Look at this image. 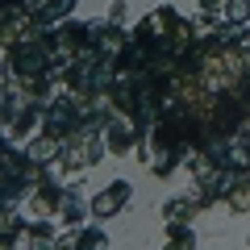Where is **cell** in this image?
I'll return each mask as SVG.
<instances>
[{"mask_svg":"<svg viewBox=\"0 0 250 250\" xmlns=\"http://www.w3.org/2000/svg\"><path fill=\"white\" fill-rule=\"evenodd\" d=\"M54 213H59L67 225H83V217H88V200H83L75 188H62V196H59V205H54Z\"/></svg>","mask_w":250,"mask_h":250,"instance_id":"4","label":"cell"},{"mask_svg":"<svg viewBox=\"0 0 250 250\" xmlns=\"http://www.w3.org/2000/svg\"><path fill=\"white\" fill-rule=\"evenodd\" d=\"M217 17H221V25H246L250 21V0H221Z\"/></svg>","mask_w":250,"mask_h":250,"instance_id":"7","label":"cell"},{"mask_svg":"<svg viewBox=\"0 0 250 250\" xmlns=\"http://www.w3.org/2000/svg\"><path fill=\"white\" fill-rule=\"evenodd\" d=\"M42 125H46V138L54 142H67L83 129V113H80V100L75 96H50L42 108Z\"/></svg>","mask_w":250,"mask_h":250,"instance_id":"1","label":"cell"},{"mask_svg":"<svg viewBox=\"0 0 250 250\" xmlns=\"http://www.w3.org/2000/svg\"><path fill=\"white\" fill-rule=\"evenodd\" d=\"M167 250H196L192 225H167Z\"/></svg>","mask_w":250,"mask_h":250,"instance_id":"8","label":"cell"},{"mask_svg":"<svg viewBox=\"0 0 250 250\" xmlns=\"http://www.w3.org/2000/svg\"><path fill=\"white\" fill-rule=\"evenodd\" d=\"M0 250H13V246H9V242H0Z\"/></svg>","mask_w":250,"mask_h":250,"instance_id":"10","label":"cell"},{"mask_svg":"<svg viewBox=\"0 0 250 250\" xmlns=\"http://www.w3.org/2000/svg\"><path fill=\"white\" fill-rule=\"evenodd\" d=\"M125 200H129V184H125V179H113V184H108V188H104V192H100L96 200H92L88 208H92V213H96V217H113L117 208L125 205Z\"/></svg>","mask_w":250,"mask_h":250,"instance_id":"3","label":"cell"},{"mask_svg":"<svg viewBox=\"0 0 250 250\" xmlns=\"http://www.w3.org/2000/svg\"><path fill=\"white\" fill-rule=\"evenodd\" d=\"M100 142H104V150H113V154H125V150H134V146L142 142V134L134 129V121H129V117L113 113V117H108V125L100 129Z\"/></svg>","mask_w":250,"mask_h":250,"instance_id":"2","label":"cell"},{"mask_svg":"<svg viewBox=\"0 0 250 250\" xmlns=\"http://www.w3.org/2000/svg\"><path fill=\"white\" fill-rule=\"evenodd\" d=\"M21 233V217L17 208H0V242H13Z\"/></svg>","mask_w":250,"mask_h":250,"instance_id":"9","label":"cell"},{"mask_svg":"<svg viewBox=\"0 0 250 250\" xmlns=\"http://www.w3.org/2000/svg\"><path fill=\"white\" fill-rule=\"evenodd\" d=\"M59 150H62V142H54V138H34V142L25 146V159L34 163V167H50L54 159H59Z\"/></svg>","mask_w":250,"mask_h":250,"instance_id":"5","label":"cell"},{"mask_svg":"<svg viewBox=\"0 0 250 250\" xmlns=\"http://www.w3.org/2000/svg\"><path fill=\"white\" fill-rule=\"evenodd\" d=\"M196 217V200L192 196H171L167 205H163V221L167 225H188Z\"/></svg>","mask_w":250,"mask_h":250,"instance_id":"6","label":"cell"}]
</instances>
